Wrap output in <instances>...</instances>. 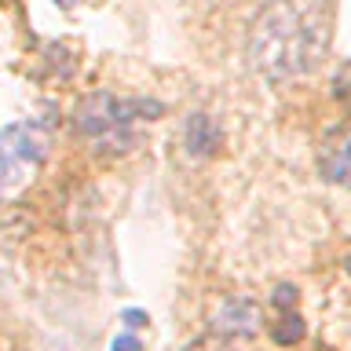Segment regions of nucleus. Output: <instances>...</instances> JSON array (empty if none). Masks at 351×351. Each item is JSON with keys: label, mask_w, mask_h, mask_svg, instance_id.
Instances as JSON below:
<instances>
[{"label": "nucleus", "mask_w": 351, "mask_h": 351, "mask_svg": "<svg viewBox=\"0 0 351 351\" xmlns=\"http://www.w3.org/2000/svg\"><path fill=\"white\" fill-rule=\"evenodd\" d=\"M318 172L333 186L351 191V128H340L322 143V150H318Z\"/></svg>", "instance_id": "nucleus-4"}, {"label": "nucleus", "mask_w": 351, "mask_h": 351, "mask_svg": "<svg viewBox=\"0 0 351 351\" xmlns=\"http://www.w3.org/2000/svg\"><path fill=\"white\" fill-rule=\"evenodd\" d=\"M256 322H260V311L252 300H227L223 307H219L216 315V329L227 337H249L256 333Z\"/></svg>", "instance_id": "nucleus-5"}, {"label": "nucleus", "mask_w": 351, "mask_h": 351, "mask_svg": "<svg viewBox=\"0 0 351 351\" xmlns=\"http://www.w3.org/2000/svg\"><path fill=\"white\" fill-rule=\"evenodd\" d=\"M114 351H139V340L136 337H121V340H114Z\"/></svg>", "instance_id": "nucleus-7"}, {"label": "nucleus", "mask_w": 351, "mask_h": 351, "mask_svg": "<svg viewBox=\"0 0 351 351\" xmlns=\"http://www.w3.org/2000/svg\"><path fill=\"white\" fill-rule=\"evenodd\" d=\"M51 154V125L44 121H19L0 132V205L15 202L37 180Z\"/></svg>", "instance_id": "nucleus-2"}, {"label": "nucleus", "mask_w": 351, "mask_h": 351, "mask_svg": "<svg viewBox=\"0 0 351 351\" xmlns=\"http://www.w3.org/2000/svg\"><path fill=\"white\" fill-rule=\"evenodd\" d=\"M125 322H128L132 329H136V326H147V315H143V311H125Z\"/></svg>", "instance_id": "nucleus-8"}, {"label": "nucleus", "mask_w": 351, "mask_h": 351, "mask_svg": "<svg viewBox=\"0 0 351 351\" xmlns=\"http://www.w3.org/2000/svg\"><path fill=\"white\" fill-rule=\"evenodd\" d=\"M186 147L194 154H208L213 147H219V128L213 125V117L205 114H194L186 121Z\"/></svg>", "instance_id": "nucleus-6"}, {"label": "nucleus", "mask_w": 351, "mask_h": 351, "mask_svg": "<svg viewBox=\"0 0 351 351\" xmlns=\"http://www.w3.org/2000/svg\"><path fill=\"white\" fill-rule=\"evenodd\" d=\"M348 271H351V260H348Z\"/></svg>", "instance_id": "nucleus-10"}, {"label": "nucleus", "mask_w": 351, "mask_h": 351, "mask_svg": "<svg viewBox=\"0 0 351 351\" xmlns=\"http://www.w3.org/2000/svg\"><path fill=\"white\" fill-rule=\"evenodd\" d=\"M55 4H62V8H73V4H77V0H55Z\"/></svg>", "instance_id": "nucleus-9"}, {"label": "nucleus", "mask_w": 351, "mask_h": 351, "mask_svg": "<svg viewBox=\"0 0 351 351\" xmlns=\"http://www.w3.org/2000/svg\"><path fill=\"white\" fill-rule=\"evenodd\" d=\"M154 117H161V103H150V99H117L106 92L84 99L73 114L81 136L103 139V143H125L132 125L154 121Z\"/></svg>", "instance_id": "nucleus-3"}, {"label": "nucleus", "mask_w": 351, "mask_h": 351, "mask_svg": "<svg viewBox=\"0 0 351 351\" xmlns=\"http://www.w3.org/2000/svg\"><path fill=\"white\" fill-rule=\"evenodd\" d=\"M326 48V0H271L249 26V66L267 81H293L311 73Z\"/></svg>", "instance_id": "nucleus-1"}]
</instances>
